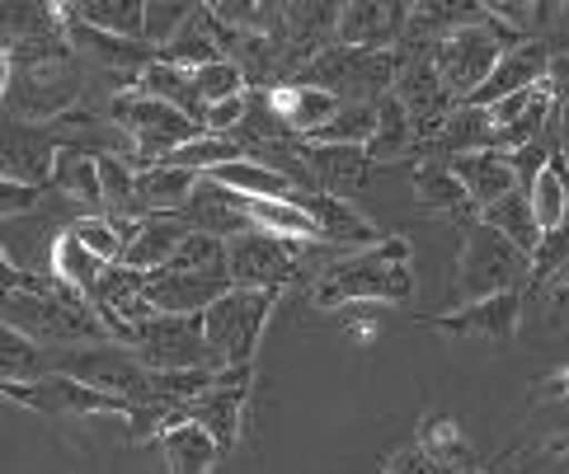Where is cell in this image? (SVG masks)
Masks as SVG:
<instances>
[{"label": "cell", "instance_id": "obj_30", "mask_svg": "<svg viewBox=\"0 0 569 474\" xmlns=\"http://www.w3.org/2000/svg\"><path fill=\"white\" fill-rule=\"evenodd\" d=\"M368 155H372V164H391V160H405V155H419L415 118L396 94H386L377 104V132L368 141Z\"/></svg>", "mask_w": 569, "mask_h": 474}, {"label": "cell", "instance_id": "obj_42", "mask_svg": "<svg viewBox=\"0 0 569 474\" xmlns=\"http://www.w3.org/2000/svg\"><path fill=\"white\" fill-rule=\"evenodd\" d=\"M174 273H212V278H231V268H227V244L212 240V235H189L184 240V250L174 254Z\"/></svg>", "mask_w": 569, "mask_h": 474}, {"label": "cell", "instance_id": "obj_45", "mask_svg": "<svg viewBox=\"0 0 569 474\" xmlns=\"http://www.w3.org/2000/svg\"><path fill=\"white\" fill-rule=\"evenodd\" d=\"M377 474H442V470H438V465H433L429 456H423L419 446H400L396 456L386 461V465H381Z\"/></svg>", "mask_w": 569, "mask_h": 474}, {"label": "cell", "instance_id": "obj_28", "mask_svg": "<svg viewBox=\"0 0 569 474\" xmlns=\"http://www.w3.org/2000/svg\"><path fill=\"white\" fill-rule=\"evenodd\" d=\"M415 446H419L442 474H476V470H480L476 446L466 442V432H461L452 418H442V414H429V418L419 423Z\"/></svg>", "mask_w": 569, "mask_h": 474}, {"label": "cell", "instance_id": "obj_18", "mask_svg": "<svg viewBox=\"0 0 569 474\" xmlns=\"http://www.w3.org/2000/svg\"><path fill=\"white\" fill-rule=\"evenodd\" d=\"M62 147H67V141H57L48 128H29V122L10 118V128H6V164H0V179L38 183V189H48Z\"/></svg>", "mask_w": 569, "mask_h": 474}, {"label": "cell", "instance_id": "obj_3", "mask_svg": "<svg viewBox=\"0 0 569 474\" xmlns=\"http://www.w3.org/2000/svg\"><path fill=\"white\" fill-rule=\"evenodd\" d=\"M400 75V52H368V48H325L297 71V85L330 90L339 104H381L386 94H396Z\"/></svg>", "mask_w": 569, "mask_h": 474}, {"label": "cell", "instance_id": "obj_40", "mask_svg": "<svg viewBox=\"0 0 569 474\" xmlns=\"http://www.w3.org/2000/svg\"><path fill=\"white\" fill-rule=\"evenodd\" d=\"M198 14H202V6H193V0H189V6H184V0H147V43L156 52H166Z\"/></svg>", "mask_w": 569, "mask_h": 474}, {"label": "cell", "instance_id": "obj_2", "mask_svg": "<svg viewBox=\"0 0 569 474\" xmlns=\"http://www.w3.org/2000/svg\"><path fill=\"white\" fill-rule=\"evenodd\" d=\"M518 43H527V38H518L508 24H499L490 10H485L480 19H471V24L447 33L442 43L433 48V61H438V71H442V80H447V90H452L457 104H471L485 80L495 75L499 57L508 48H518Z\"/></svg>", "mask_w": 569, "mask_h": 474}, {"label": "cell", "instance_id": "obj_22", "mask_svg": "<svg viewBox=\"0 0 569 474\" xmlns=\"http://www.w3.org/2000/svg\"><path fill=\"white\" fill-rule=\"evenodd\" d=\"M410 189L429 212H447V216H457L466 225L480 221V208L471 202V193H466V183L447 170L442 160H415L410 164Z\"/></svg>", "mask_w": 569, "mask_h": 474}, {"label": "cell", "instance_id": "obj_46", "mask_svg": "<svg viewBox=\"0 0 569 474\" xmlns=\"http://www.w3.org/2000/svg\"><path fill=\"white\" fill-rule=\"evenodd\" d=\"M546 85H551L556 104L565 109V104H569V52H556V57H551V75H546Z\"/></svg>", "mask_w": 569, "mask_h": 474}, {"label": "cell", "instance_id": "obj_29", "mask_svg": "<svg viewBox=\"0 0 569 474\" xmlns=\"http://www.w3.org/2000/svg\"><path fill=\"white\" fill-rule=\"evenodd\" d=\"M480 221L490 225V231H499L508 244H518L527 259H537L541 240H546V231H541L537 208H532V198H527V189H513L508 198H499L495 208H485V212H480Z\"/></svg>", "mask_w": 569, "mask_h": 474}, {"label": "cell", "instance_id": "obj_25", "mask_svg": "<svg viewBox=\"0 0 569 474\" xmlns=\"http://www.w3.org/2000/svg\"><path fill=\"white\" fill-rule=\"evenodd\" d=\"M269 104H273V113L288 122V132L297 137V141H307V137H316L325 122H330L343 104L330 94V90H316V85H273L269 90Z\"/></svg>", "mask_w": 569, "mask_h": 474}, {"label": "cell", "instance_id": "obj_34", "mask_svg": "<svg viewBox=\"0 0 569 474\" xmlns=\"http://www.w3.org/2000/svg\"><path fill=\"white\" fill-rule=\"evenodd\" d=\"M202 179H212L221 183V189H231L240 198H292V179H282L278 170H269V164H259V160H231V164H221V170L212 174H202Z\"/></svg>", "mask_w": 569, "mask_h": 474}, {"label": "cell", "instance_id": "obj_4", "mask_svg": "<svg viewBox=\"0 0 569 474\" xmlns=\"http://www.w3.org/2000/svg\"><path fill=\"white\" fill-rule=\"evenodd\" d=\"M522 286H532V259H527L518 244H508L499 231H490L485 221L466 225L461 259H457L461 305L490 301V296H503V292H522Z\"/></svg>", "mask_w": 569, "mask_h": 474}, {"label": "cell", "instance_id": "obj_10", "mask_svg": "<svg viewBox=\"0 0 569 474\" xmlns=\"http://www.w3.org/2000/svg\"><path fill=\"white\" fill-rule=\"evenodd\" d=\"M250 381H254V366H227L208 395H198L193 404H184L174 418H189L202 432H212V442L221 446V456H227V451L240 442V427H246Z\"/></svg>", "mask_w": 569, "mask_h": 474}, {"label": "cell", "instance_id": "obj_11", "mask_svg": "<svg viewBox=\"0 0 569 474\" xmlns=\"http://www.w3.org/2000/svg\"><path fill=\"white\" fill-rule=\"evenodd\" d=\"M227 268H231V286H254V292L278 286L282 292L297 273V244L273 240L263 231H250V235L227 244Z\"/></svg>", "mask_w": 569, "mask_h": 474}, {"label": "cell", "instance_id": "obj_37", "mask_svg": "<svg viewBox=\"0 0 569 474\" xmlns=\"http://www.w3.org/2000/svg\"><path fill=\"white\" fill-rule=\"evenodd\" d=\"M527 198H532V208H537L541 231H560V225H569V160L560 151L541 170V179L527 189Z\"/></svg>", "mask_w": 569, "mask_h": 474}, {"label": "cell", "instance_id": "obj_20", "mask_svg": "<svg viewBox=\"0 0 569 474\" xmlns=\"http://www.w3.org/2000/svg\"><path fill=\"white\" fill-rule=\"evenodd\" d=\"M189 221L179 216V212H156L147 221H137V231L128 240V250H123V263L137 268V273H166V268L174 263V254L184 250V240H189Z\"/></svg>", "mask_w": 569, "mask_h": 474}, {"label": "cell", "instance_id": "obj_19", "mask_svg": "<svg viewBox=\"0 0 569 474\" xmlns=\"http://www.w3.org/2000/svg\"><path fill=\"white\" fill-rule=\"evenodd\" d=\"M179 216L189 221V231L212 235L221 244H231V240L254 231V221L246 216V208H240V193L221 189V183H212V179H198V189H193V198L184 202Z\"/></svg>", "mask_w": 569, "mask_h": 474}, {"label": "cell", "instance_id": "obj_35", "mask_svg": "<svg viewBox=\"0 0 569 474\" xmlns=\"http://www.w3.org/2000/svg\"><path fill=\"white\" fill-rule=\"evenodd\" d=\"M52 189L67 193L76 202H104V183H99V155L86 147H62L57 155V170H52Z\"/></svg>", "mask_w": 569, "mask_h": 474}, {"label": "cell", "instance_id": "obj_36", "mask_svg": "<svg viewBox=\"0 0 569 474\" xmlns=\"http://www.w3.org/2000/svg\"><path fill=\"white\" fill-rule=\"evenodd\" d=\"M71 14L118 38H147V0H76Z\"/></svg>", "mask_w": 569, "mask_h": 474}, {"label": "cell", "instance_id": "obj_6", "mask_svg": "<svg viewBox=\"0 0 569 474\" xmlns=\"http://www.w3.org/2000/svg\"><path fill=\"white\" fill-rule=\"evenodd\" d=\"M278 296H282L278 286H263V292H254V286H231V292L202 315V324H208V347L221 371L254 366L259 334H263V324H269Z\"/></svg>", "mask_w": 569, "mask_h": 474}, {"label": "cell", "instance_id": "obj_27", "mask_svg": "<svg viewBox=\"0 0 569 474\" xmlns=\"http://www.w3.org/2000/svg\"><path fill=\"white\" fill-rule=\"evenodd\" d=\"M156 442H160V456H166L170 474H212L221 461V446L212 442V432H202L189 418H170V427Z\"/></svg>", "mask_w": 569, "mask_h": 474}, {"label": "cell", "instance_id": "obj_5", "mask_svg": "<svg viewBox=\"0 0 569 474\" xmlns=\"http://www.w3.org/2000/svg\"><path fill=\"white\" fill-rule=\"evenodd\" d=\"M109 118H113V128L132 141V160H147V164L170 160L179 147H189L193 137H202V128L189 113H179L166 99H151L141 90H118L109 99Z\"/></svg>", "mask_w": 569, "mask_h": 474}, {"label": "cell", "instance_id": "obj_12", "mask_svg": "<svg viewBox=\"0 0 569 474\" xmlns=\"http://www.w3.org/2000/svg\"><path fill=\"white\" fill-rule=\"evenodd\" d=\"M522 320V292H503L476 305H457L447 315H419V329H438V334H461V339H485V343H513Z\"/></svg>", "mask_w": 569, "mask_h": 474}, {"label": "cell", "instance_id": "obj_16", "mask_svg": "<svg viewBox=\"0 0 569 474\" xmlns=\"http://www.w3.org/2000/svg\"><path fill=\"white\" fill-rule=\"evenodd\" d=\"M231 292V278H212V273H151L147 278V301L156 315H208L212 305Z\"/></svg>", "mask_w": 569, "mask_h": 474}, {"label": "cell", "instance_id": "obj_24", "mask_svg": "<svg viewBox=\"0 0 569 474\" xmlns=\"http://www.w3.org/2000/svg\"><path fill=\"white\" fill-rule=\"evenodd\" d=\"M476 151H495V118H490V109L461 104L442 122V132L419 151V160H457V155H476Z\"/></svg>", "mask_w": 569, "mask_h": 474}, {"label": "cell", "instance_id": "obj_33", "mask_svg": "<svg viewBox=\"0 0 569 474\" xmlns=\"http://www.w3.org/2000/svg\"><path fill=\"white\" fill-rule=\"evenodd\" d=\"M104 259H94L86 244H80L76 235H71V225L62 235L52 240V278L62 282V286H71V292H80V296H94V286H99V278H104Z\"/></svg>", "mask_w": 569, "mask_h": 474}, {"label": "cell", "instance_id": "obj_26", "mask_svg": "<svg viewBox=\"0 0 569 474\" xmlns=\"http://www.w3.org/2000/svg\"><path fill=\"white\" fill-rule=\"evenodd\" d=\"M240 208L254 221V231L288 240V244H325L316 216L297 198H240Z\"/></svg>", "mask_w": 569, "mask_h": 474}, {"label": "cell", "instance_id": "obj_21", "mask_svg": "<svg viewBox=\"0 0 569 474\" xmlns=\"http://www.w3.org/2000/svg\"><path fill=\"white\" fill-rule=\"evenodd\" d=\"M301 208H307L320 225V235L325 244H335V250H372V244H381L386 235L377 231V225L362 216L353 202H343V198H330V193H292Z\"/></svg>", "mask_w": 569, "mask_h": 474}, {"label": "cell", "instance_id": "obj_47", "mask_svg": "<svg viewBox=\"0 0 569 474\" xmlns=\"http://www.w3.org/2000/svg\"><path fill=\"white\" fill-rule=\"evenodd\" d=\"M556 151L569 160V104L556 109Z\"/></svg>", "mask_w": 569, "mask_h": 474}, {"label": "cell", "instance_id": "obj_8", "mask_svg": "<svg viewBox=\"0 0 569 474\" xmlns=\"http://www.w3.org/2000/svg\"><path fill=\"white\" fill-rule=\"evenodd\" d=\"M0 390H6L10 404H24L33 409V414L43 418H86V414H118L128 418L137 414V404L118 400V395H104V390H94L86 381L76 376H43V381H0Z\"/></svg>", "mask_w": 569, "mask_h": 474}, {"label": "cell", "instance_id": "obj_14", "mask_svg": "<svg viewBox=\"0 0 569 474\" xmlns=\"http://www.w3.org/2000/svg\"><path fill=\"white\" fill-rule=\"evenodd\" d=\"M62 24H67L71 52L90 57V61H99V67H109L118 75H132V85H137V75L160 57L147 43V38H118V33H104V29H94V24H80V19L71 14V6H62Z\"/></svg>", "mask_w": 569, "mask_h": 474}, {"label": "cell", "instance_id": "obj_41", "mask_svg": "<svg viewBox=\"0 0 569 474\" xmlns=\"http://www.w3.org/2000/svg\"><path fill=\"white\" fill-rule=\"evenodd\" d=\"M246 71L236 67V61H212V67H202V71H193V90H198V99L202 104H227V99H240L246 94Z\"/></svg>", "mask_w": 569, "mask_h": 474}, {"label": "cell", "instance_id": "obj_13", "mask_svg": "<svg viewBox=\"0 0 569 474\" xmlns=\"http://www.w3.org/2000/svg\"><path fill=\"white\" fill-rule=\"evenodd\" d=\"M410 33V6L391 0H349L339 14V43L368 48V52H396Z\"/></svg>", "mask_w": 569, "mask_h": 474}, {"label": "cell", "instance_id": "obj_9", "mask_svg": "<svg viewBox=\"0 0 569 474\" xmlns=\"http://www.w3.org/2000/svg\"><path fill=\"white\" fill-rule=\"evenodd\" d=\"M137 357L151 371H198V366H217L212 347H208V324L202 315H151L137 329ZM221 371V366H217Z\"/></svg>", "mask_w": 569, "mask_h": 474}, {"label": "cell", "instance_id": "obj_38", "mask_svg": "<svg viewBox=\"0 0 569 474\" xmlns=\"http://www.w3.org/2000/svg\"><path fill=\"white\" fill-rule=\"evenodd\" d=\"M160 61H170V67H179V71H202V67H212V61H227L221 57V48H217V38H212V29H208V6H202V14L193 19V24L174 38V43L160 52Z\"/></svg>", "mask_w": 569, "mask_h": 474}, {"label": "cell", "instance_id": "obj_39", "mask_svg": "<svg viewBox=\"0 0 569 474\" xmlns=\"http://www.w3.org/2000/svg\"><path fill=\"white\" fill-rule=\"evenodd\" d=\"M377 132V104H343L316 137L307 141H320V147H368Z\"/></svg>", "mask_w": 569, "mask_h": 474}, {"label": "cell", "instance_id": "obj_32", "mask_svg": "<svg viewBox=\"0 0 569 474\" xmlns=\"http://www.w3.org/2000/svg\"><path fill=\"white\" fill-rule=\"evenodd\" d=\"M137 90L151 94V99H166V104H174L179 113H189L198 128H202V118H208V104H202L198 90H193V75L179 71V67H170V61H160V57L137 75Z\"/></svg>", "mask_w": 569, "mask_h": 474}, {"label": "cell", "instance_id": "obj_15", "mask_svg": "<svg viewBox=\"0 0 569 474\" xmlns=\"http://www.w3.org/2000/svg\"><path fill=\"white\" fill-rule=\"evenodd\" d=\"M301 164L311 174V193H358L372 179V155L368 147H320V141H301Z\"/></svg>", "mask_w": 569, "mask_h": 474}, {"label": "cell", "instance_id": "obj_1", "mask_svg": "<svg viewBox=\"0 0 569 474\" xmlns=\"http://www.w3.org/2000/svg\"><path fill=\"white\" fill-rule=\"evenodd\" d=\"M410 296H415V259H410V240L400 235H386L372 250H358L330 263L311 292L320 311L349 301H410Z\"/></svg>", "mask_w": 569, "mask_h": 474}, {"label": "cell", "instance_id": "obj_7", "mask_svg": "<svg viewBox=\"0 0 569 474\" xmlns=\"http://www.w3.org/2000/svg\"><path fill=\"white\" fill-rule=\"evenodd\" d=\"M0 90H6V109L19 118H33V128L62 122L71 118L80 99L76 52L57 61H33V67H0Z\"/></svg>", "mask_w": 569, "mask_h": 474}, {"label": "cell", "instance_id": "obj_43", "mask_svg": "<svg viewBox=\"0 0 569 474\" xmlns=\"http://www.w3.org/2000/svg\"><path fill=\"white\" fill-rule=\"evenodd\" d=\"M38 198H43V189H38V183L0 179V212H6V221H14L19 212H29V208H38Z\"/></svg>", "mask_w": 569, "mask_h": 474}, {"label": "cell", "instance_id": "obj_44", "mask_svg": "<svg viewBox=\"0 0 569 474\" xmlns=\"http://www.w3.org/2000/svg\"><path fill=\"white\" fill-rule=\"evenodd\" d=\"M485 10H490V14L499 19V24H508V29H513V33L522 38L527 29L537 24V10H541V6H518V0H490Z\"/></svg>", "mask_w": 569, "mask_h": 474}, {"label": "cell", "instance_id": "obj_31", "mask_svg": "<svg viewBox=\"0 0 569 474\" xmlns=\"http://www.w3.org/2000/svg\"><path fill=\"white\" fill-rule=\"evenodd\" d=\"M202 174L189 170H174V164H147L137 174V198H141V212L156 216V212H184V202L193 198Z\"/></svg>", "mask_w": 569, "mask_h": 474}, {"label": "cell", "instance_id": "obj_17", "mask_svg": "<svg viewBox=\"0 0 569 474\" xmlns=\"http://www.w3.org/2000/svg\"><path fill=\"white\" fill-rule=\"evenodd\" d=\"M551 57H556V52L546 48V43H537V38H527V43L508 48V52L499 57L495 75L485 80L471 104H476V109H495V104H503V99H513V94H522V90L546 85V75H551Z\"/></svg>", "mask_w": 569, "mask_h": 474}, {"label": "cell", "instance_id": "obj_23", "mask_svg": "<svg viewBox=\"0 0 569 474\" xmlns=\"http://www.w3.org/2000/svg\"><path fill=\"white\" fill-rule=\"evenodd\" d=\"M442 164L466 183V193H471V202L480 212L495 208L499 198H508L518 189V170L503 151H476V155H457V160H442Z\"/></svg>", "mask_w": 569, "mask_h": 474}]
</instances>
